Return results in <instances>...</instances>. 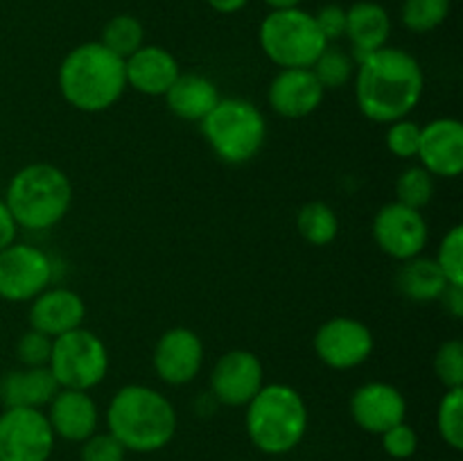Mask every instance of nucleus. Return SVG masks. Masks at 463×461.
<instances>
[{"mask_svg": "<svg viewBox=\"0 0 463 461\" xmlns=\"http://www.w3.org/2000/svg\"><path fill=\"white\" fill-rule=\"evenodd\" d=\"M297 229L306 242L315 247H326L339 233V220L333 208L324 202H310L298 208Z\"/></svg>", "mask_w": 463, "mask_h": 461, "instance_id": "obj_25", "label": "nucleus"}, {"mask_svg": "<svg viewBox=\"0 0 463 461\" xmlns=\"http://www.w3.org/2000/svg\"><path fill=\"white\" fill-rule=\"evenodd\" d=\"M437 428L443 441L452 450L463 447V387L448 389L446 396L439 402Z\"/></svg>", "mask_w": 463, "mask_h": 461, "instance_id": "obj_28", "label": "nucleus"}, {"mask_svg": "<svg viewBox=\"0 0 463 461\" xmlns=\"http://www.w3.org/2000/svg\"><path fill=\"white\" fill-rule=\"evenodd\" d=\"M52 280V262L30 244H9L0 251V298L12 303L32 301Z\"/></svg>", "mask_w": 463, "mask_h": 461, "instance_id": "obj_10", "label": "nucleus"}, {"mask_svg": "<svg viewBox=\"0 0 463 461\" xmlns=\"http://www.w3.org/2000/svg\"><path fill=\"white\" fill-rule=\"evenodd\" d=\"M407 414L405 396L393 384L366 382L351 398V416L364 432L384 434L402 423Z\"/></svg>", "mask_w": 463, "mask_h": 461, "instance_id": "obj_16", "label": "nucleus"}, {"mask_svg": "<svg viewBox=\"0 0 463 461\" xmlns=\"http://www.w3.org/2000/svg\"><path fill=\"white\" fill-rule=\"evenodd\" d=\"M5 203L18 229L48 230L71 211L72 183L57 165L32 163L12 176Z\"/></svg>", "mask_w": 463, "mask_h": 461, "instance_id": "obj_4", "label": "nucleus"}, {"mask_svg": "<svg viewBox=\"0 0 463 461\" xmlns=\"http://www.w3.org/2000/svg\"><path fill=\"white\" fill-rule=\"evenodd\" d=\"M59 389L61 387L48 366H23V369L9 371L0 380V400L5 409H14V407L43 409L57 396Z\"/></svg>", "mask_w": 463, "mask_h": 461, "instance_id": "obj_21", "label": "nucleus"}, {"mask_svg": "<svg viewBox=\"0 0 463 461\" xmlns=\"http://www.w3.org/2000/svg\"><path fill=\"white\" fill-rule=\"evenodd\" d=\"M45 416L54 437L75 443H84L86 438L93 437L99 419L98 405L89 391H77V389H59L57 396L50 400Z\"/></svg>", "mask_w": 463, "mask_h": 461, "instance_id": "obj_19", "label": "nucleus"}, {"mask_svg": "<svg viewBox=\"0 0 463 461\" xmlns=\"http://www.w3.org/2000/svg\"><path fill=\"white\" fill-rule=\"evenodd\" d=\"M206 3L220 14H235V12H240V9H242L249 0H206Z\"/></svg>", "mask_w": 463, "mask_h": 461, "instance_id": "obj_40", "label": "nucleus"}, {"mask_svg": "<svg viewBox=\"0 0 463 461\" xmlns=\"http://www.w3.org/2000/svg\"><path fill=\"white\" fill-rule=\"evenodd\" d=\"M107 425L125 450L156 452L175 438L176 411L156 389L127 384L109 402Z\"/></svg>", "mask_w": 463, "mask_h": 461, "instance_id": "obj_3", "label": "nucleus"}, {"mask_svg": "<svg viewBox=\"0 0 463 461\" xmlns=\"http://www.w3.org/2000/svg\"><path fill=\"white\" fill-rule=\"evenodd\" d=\"M373 333L353 316L328 319L315 334V353L326 366L337 371L364 364L373 353Z\"/></svg>", "mask_w": 463, "mask_h": 461, "instance_id": "obj_11", "label": "nucleus"}, {"mask_svg": "<svg viewBox=\"0 0 463 461\" xmlns=\"http://www.w3.org/2000/svg\"><path fill=\"white\" fill-rule=\"evenodd\" d=\"M392 34V18L387 9L371 0H362L346 9V36L353 45L357 61L384 48Z\"/></svg>", "mask_w": 463, "mask_h": 461, "instance_id": "obj_22", "label": "nucleus"}, {"mask_svg": "<svg viewBox=\"0 0 463 461\" xmlns=\"http://www.w3.org/2000/svg\"><path fill=\"white\" fill-rule=\"evenodd\" d=\"M310 71L315 72V77L319 80V84L324 86V90L342 89V86H346L353 77V59L348 57L344 50L326 45V50L319 54V59L312 63Z\"/></svg>", "mask_w": 463, "mask_h": 461, "instance_id": "obj_30", "label": "nucleus"}, {"mask_svg": "<svg viewBox=\"0 0 463 461\" xmlns=\"http://www.w3.org/2000/svg\"><path fill=\"white\" fill-rule=\"evenodd\" d=\"M179 75V61L161 45H143L125 59L127 86L143 95H165Z\"/></svg>", "mask_w": 463, "mask_h": 461, "instance_id": "obj_20", "label": "nucleus"}, {"mask_svg": "<svg viewBox=\"0 0 463 461\" xmlns=\"http://www.w3.org/2000/svg\"><path fill=\"white\" fill-rule=\"evenodd\" d=\"M396 202L420 211L434 197V176L420 165L407 167L405 172H401L396 181Z\"/></svg>", "mask_w": 463, "mask_h": 461, "instance_id": "obj_29", "label": "nucleus"}, {"mask_svg": "<svg viewBox=\"0 0 463 461\" xmlns=\"http://www.w3.org/2000/svg\"><path fill=\"white\" fill-rule=\"evenodd\" d=\"M434 373L446 389L463 387V343L450 339L439 346L434 355Z\"/></svg>", "mask_w": 463, "mask_h": 461, "instance_id": "obj_32", "label": "nucleus"}, {"mask_svg": "<svg viewBox=\"0 0 463 461\" xmlns=\"http://www.w3.org/2000/svg\"><path fill=\"white\" fill-rule=\"evenodd\" d=\"M52 355V337L30 328L16 343V357L23 366H48Z\"/></svg>", "mask_w": 463, "mask_h": 461, "instance_id": "obj_34", "label": "nucleus"}, {"mask_svg": "<svg viewBox=\"0 0 463 461\" xmlns=\"http://www.w3.org/2000/svg\"><path fill=\"white\" fill-rule=\"evenodd\" d=\"M163 98L176 118L188 122H202L222 99L217 86L197 72H181Z\"/></svg>", "mask_w": 463, "mask_h": 461, "instance_id": "obj_23", "label": "nucleus"}, {"mask_svg": "<svg viewBox=\"0 0 463 461\" xmlns=\"http://www.w3.org/2000/svg\"><path fill=\"white\" fill-rule=\"evenodd\" d=\"M203 364V343L190 328H170L154 348V371L172 387L193 382Z\"/></svg>", "mask_w": 463, "mask_h": 461, "instance_id": "obj_14", "label": "nucleus"}, {"mask_svg": "<svg viewBox=\"0 0 463 461\" xmlns=\"http://www.w3.org/2000/svg\"><path fill=\"white\" fill-rule=\"evenodd\" d=\"M373 238L387 256L410 260L428 247L430 229L423 212L401 202L384 203L373 220Z\"/></svg>", "mask_w": 463, "mask_h": 461, "instance_id": "obj_12", "label": "nucleus"}, {"mask_svg": "<svg viewBox=\"0 0 463 461\" xmlns=\"http://www.w3.org/2000/svg\"><path fill=\"white\" fill-rule=\"evenodd\" d=\"M127 450L113 434H98L89 437L81 447V461H125Z\"/></svg>", "mask_w": 463, "mask_h": 461, "instance_id": "obj_36", "label": "nucleus"}, {"mask_svg": "<svg viewBox=\"0 0 463 461\" xmlns=\"http://www.w3.org/2000/svg\"><path fill=\"white\" fill-rule=\"evenodd\" d=\"M420 167L432 176L455 179L463 170V125L457 118H437L420 127Z\"/></svg>", "mask_w": 463, "mask_h": 461, "instance_id": "obj_15", "label": "nucleus"}, {"mask_svg": "<svg viewBox=\"0 0 463 461\" xmlns=\"http://www.w3.org/2000/svg\"><path fill=\"white\" fill-rule=\"evenodd\" d=\"M425 75L420 63L401 48L375 50L360 61L355 75L357 107L369 120H402L423 98Z\"/></svg>", "mask_w": 463, "mask_h": 461, "instance_id": "obj_1", "label": "nucleus"}, {"mask_svg": "<svg viewBox=\"0 0 463 461\" xmlns=\"http://www.w3.org/2000/svg\"><path fill=\"white\" fill-rule=\"evenodd\" d=\"M420 145V127L416 122L407 120H396L389 125L387 131V149L398 158H411L419 154Z\"/></svg>", "mask_w": 463, "mask_h": 461, "instance_id": "obj_33", "label": "nucleus"}, {"mask_svg": "<svg viewBox=\"0 0 463 461\" xmlns=\"http://www.w3.org/2000/svg\"><path fill=\"white\" fill-rule=\"evenodd\" d=\"M383 437V447L389 456L393 459H410V456L416 455L419 450V437H416L414 428L407 425L405 420L398 425H393L392 429H387Z\"/></svg>", "mask_w": 463, "mask_h": 461, "instance_id": "obj_35", "label": "nucleus"}, {"mask_svg": "<svg viewBox=\"0 0 463 461\" xmlns=\"http://www.w3.org/2000/svg\"><path fill=\"white\" fill-rule=\"evenodd\" d=\"M312 16H315L317 27L328 43L342 39L344 32H346V9L339 7V5H326Z\"/></svg>", "mask_w": 463, "mask_h": 461, "instance_id": "obj_37", "label": "nucleus"}, {"mask_svg": "<svg viewBox=\"0 0 463 461\" xmlns=\"http://www.w3.org/2000/svg\"><path fill=\"white\" fill-rule=\"evenodd\" d=\"M396 285L402 296L410 298V301L432 303L439 301L443 289L448 287V280L434 258L416 256L410 260H402L396 274Z\"/></svg>", "mask_w": 463, "mask_h": 461, "instance_id": "obj_24", "label": "nucleus"}, {"mask_svg": "<svg viewBox=\"0 0 463 461\" xmlns=\"http://www.w3.org/2000/svg\"><path fill=\"white\" fill-rule=\"evenodd\" d=\"M265 384V366L251 351H229L215 362L211 373L213 396L229 407H247Z\"/></svg>", "mask_w": 463, "mask_h": 461, "instance_id": "obj_13", "label": "nucleus"}, {"mask_svg": "<svg viewBox=\"0 0 463 461\" xmlns=\"http://www.w3.org/2000/svg\"><path fill=\"white\" fill-rule=\"evenodd\" d=\"M437 265L450 285H463V226H452L441 240L437 251Z\"/></svg>", "mask_w": 463, "mask_h": 461, "instance_id": "obj_31", "label": "nucleus"}, {"mask_svg": "<svg viewBox=\"0 0 463 461\" xmlns=\"http://www.w3.org/2000/svg\"><path fill=\"white\" fill-rule=\"evenodd\" d=\"M324 86L310 68H283L269 84V107L279 116L297 120L315 113L324 102Z\"/></svg>", "mask_w": 463, "mask_h": 461, "instance_id": "obj_17", "label": "nucleus"}, {"mask_svg": "<svg viewBox=\"0 0 463 461\" xmlns=\"http://www.w3.org/2000/svg\"><path fill=\"white\" fill-rule=\"evenodd\" d=\"M57 80L63 99L77 111H107L127 89L125 59L109 52L99 41L81 43L63 57Z\"/></svg>", "mask_w": 463, "mask_h": 461, "instance_id": "obj_2", "label": "nucleus"}, {"mask_svg": "<svg viewBox=\"0 0 463 461\" xmlns=\"http://www.w3.org/2000/svg\"><path fill=\"white\" fill-rule=\"evenodd\" d=\"M145 41V30L140 25V21L136 16H129V14H118L111 21L104 25L102 39L99 43L113 52L116 57L127 59L136 52L138 48H143Z\"/></svg>", "mask_w": 463, "mask_h": 461, "instance_id": "obj_26", "label": "nucleus"}, {"mask_svg": "<svg viewBox=\"0 0 463 461\" xmlns=\"http://www.w3.org/2000/svg\"><path fill=\"white\" fill-rule=\"evenodd\" d=\"M439 301L443 303L448 312H450L455 319H461L463 316V285H450L443 289V294L439 296Z\"/></svg>", "mask_w": 463, "mask_h": 461, "instance_id": "obj_39", "label": "nucleus"}, {"mask_svg": "<svg viewBox=\"0 0 463 461\" xmlns=\"http://www.w3.org/2000/svg\"><path fill=\"white\" fill-rule=\"evenodd\" d=\"M48 369L61 389L89 391L107 378L109 351L98 334L75 328L52 339Z\"/></svg>", "mask_w": 463, "mask_h": 461, "instance_id": "obj_8", "label": "nucleus"}, {"mask_svg": "<svg viewBox=\"0 0 463 461\" xmlns=\"http://www.w3.org/2000/svg\"><path fill=\"white\" fill-rule=\"evenodd\" d=\"M199 125L208 147L229 165L256 158L267 138L265 116L256 104L242 98L220 99Z\"/></svg>", "mask_w": 463, "mask_h": 461, "instance_id": "obj_6", "label": "nucleus"}, {"mask_svg": "<svg viewBox=\"0 0 463 461\" xmlns=\"http://www.w3.org/2000/svg\"><path fill=\"white\" fill-rule=\"evenodd\" d=\"M307 407L289 384H262L247 405V434L265 455H285L303 441Z\"/></svg>", "mask_w": 463, "mask_h": 461, "instance_id": "obj_5", "label": "nucleus"}, {"mask_svg": "<svg viewBox=\"0 0 463 461\" xmlns=\"http://www.w3.org/2000/svg\"><path fill=\"white\" fill-rule=\"evenodd\" d=\"M260 48L280 68H312L326 45L315 16L303 9H271L260 23Z\"/></svg>", "mask_w": 463, "mask_h": 461, "instance_id": "obj_7", "label": "nucleus"}, {"mask_svg": "<svg viewBox=\"0 0 463 461\" xmlns=\"http://www.w3.org/2000/svg\"><path fill=\"white\" fill-rule=\"evenodd\" d=\"M16 233H18L16 220H14V215L9 212L5 199H0V251H3V249H7L9 244H14Z\"/></svg>", "mask_w": 463, "mask_h": 461, "instance_id": "obj_38", "label": "nucleus"}, {"mask_svg": "<svg viewBox=\"0 0 463 461\" xmlns=\"http://www.w3.org/2000/svg\"><path fill=\"white\" fill-rule=\"evenodd\" d=\"M450 14V0H402V25L411 32H432Z\"/></svg>", "mask_w": 463, "mask_h": 461, "instance_id": "obj_27", "label": "nucleus"}, {"mask_svg": "<svg viewBox=\"0 0 463 461\" xmlns=\"http://www.w3.org/2000/svg\"><path fill=\"white\" fill-rule=\"evenodd\" d=\"M86 316L84 298L66 287H48L32 298L30 325L48 337H59L81 328Z\"/></svg>", "mask_w": 463, "mask_h": 461, "instance_id": "obj_18", "label": "nucleus"}, {"mask_svg": "<svg viewBox=\"0 0 463 461\" xmlns=\"http://www.w3.org/2000/svg\"><path fill=\"white\" fill-rule=\"evenodd\" d=\"M54 432L41 409L14 407L0 414V461H48Z\"/></svg>", "mask_w": 463, "mask_h": 461, "instance_id": "obj_9", "label": "nucleus"}, {"mask_svg": "<svg viewBox=\"0 0 463 461\" xmlns=\"http://www.w3.org/2000/svg\"><path fill=\"white\" fill-rule=\"evenodd\" d=\"M271 9H294L303 3V0H265Z\"/></svg>", "mask_w": 463, "mask_h": 461, "instance_id": "obj_41", "label": "nucleus"}]
</instances>
